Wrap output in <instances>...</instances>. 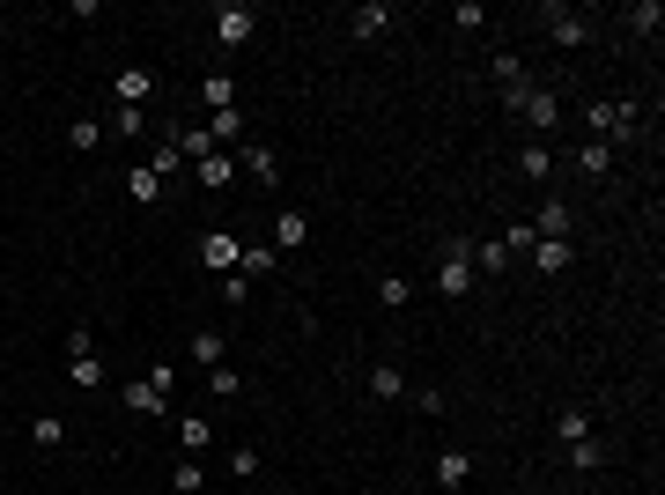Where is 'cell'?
Segmentation results:
<instances>
[{
  "mask_svg": "<svg viewBox=\"0 0 665 495\" xmlns=\"http://www.w3.org/2000/svg\"><path fill=\"white\" fill-rule=\"evenodd\" d=\"M503 266H510L503 237H496V244H473V274H503Z\"/></svg>",
  "mask_w": 665,
  "mask_h": 495,
  "instance_id": "35",
  "label": "cell"
},
{
  "mask_svg": "<svg viewBox=\"0 0 665 495\" xmlns=\"http://www.w3.org/2000/svg\"><path fill=\"white\" fill-rule=\"evenodd\" d=\"M392 23H399V8H392V0H363V8L348 15V37H355V45H370V37H385Z\"/></svg>",
  "mask_w": 665,
  "mask_h": 495,
  "instance_id": "5",
  "label": "cell"
},
{
  "mask_svg": "<svg viewBox=\"0 0 665 495\" xmlns=\"http://www.w3.org/2000/svg\"><path fill=\"white\" fill-rule=\"evenodd\" d=\"M252 37H259V15L252 8H244V0H222V8H215V45H252Z\"/></svg>",
  "mask_w": 665,
  "mask_h": 495,
  "instance_id": "4",
  "label": "cell"
},
{
  "mask_svg": "<svg viewBox=\"0 0 665 495\" xmlns=\"http://www.w3.org/2000/svg\"><path fill=\"white\" fill-rule=\"evenodd\" d=\"M473 481V451H459V444H451V451H436V488H444V495H459Z\"/></svg>",
  "mask_w": 665,
  "mask_h": 495,
  "instance_id": "9",
  "label": "cell"
},
{
  "mask_svg": "<svg viewBox=\"0 0 665 495\" xmlns=\"http://www.w3.org/2000/svg\"><path fill=\"white\" fill-rule=\"evenodd\" d=\"M141 377H148V385H156V392H163V399H170V392H178V363H148V370H141Z\"/></svg>",
  "mask_w": 665,
  "mask_h": 495,
  "instance_id": "39",
  "label": "cell"
},
{
  "mask_svg": "<svg viewBox=\"0 0 665 495\" xmlns=\"http://www.w3.org/2000/svg\"><path fill=\"white\" fill-rule=\"evenodd\" d=\"M532 237H569V207H562V200H540V215H532Z\"/></svg>",
  "mask_w": 665,
  "mask_h": 495,
  "instance_id": "22",
  "label": "cell"
},
{
  "mask_svg": "<svg viewBox=\"0 0 665 495\" xmlns=\"http://www.w3.org/2000/svg\"><path fill=\"white\" fill-rule=\"evenodd\" d=\"M222 303H230V311H244V303H252V281H244V274H222Z\"/></svg>",
  "mask_w": 665,
  "mask_h": 495,
  "instance_id": "37",
  "label": "cell"
},
{
  "mask_svg": "<svg viewBox=\"0 0 665 495\" xmlns=\"http://www.w3.org/2000/svg\"><path fill=\"white\" fill-rule=\"evenodd\" d=\"M540 274H569V259H577V244L569 237H532V252H525Z\"/></svg>",
  "mask_w": 665,
  "mask_h": 495,
  "instance_id": "10",
  "label": "cell"
},
{
  "mask_svg": "<svg viewBox=\"0 0 665 495\" xmlns=\"http://www.w3.org/2000/svg\"><path fill=\"white\" fill-rule=\"evenodd\" d=\"M518 170H525L532 185H547V178H555V148H547V141H525V148H518Z\"/></svg>",
  "mask_w": 665,
  "mask_h": 495,
  "instance_id": "15",
  "label": "cell"
},
{
  "mask_svg": "<svg viewBox=\"0 0 665 495\" xmlns=\"http://www.w3.org/2000/svg\"><path fill=\"white\" fill-rule=\"evenodd\" d=\"M488 74H496V89H525V60H518V52H496Z\"/></svg>",
  "mask_w": 665,
  "mask_h": 495,
  "instance_id": "30",
  "label": "cell"
},
{
  "mask_svg": "<svg viewBox=\"0 0 665 495\" xmlns=\"http://www.w3.org/2000/svg\"><path fill=\"white\" fill-rule=\"evenodd\" d=\"M577 170L584 178H606V170H614V148L606 141H577Z\"/></svg>",
  "mask_w": 665,
  "mask_h": 495,
  "instance_id": "23",
  "label": "cell"
},
{
  "mask_svg": "<svg viewBox=\"0 0 665 495\" xmlns=\"http://www.w3.org/2000/svg\"><path fill=\"white\" fill-rule=\"evenodd\" d=\"M569 451V466H577V473H599L606 466V444H599V436H577V444H562Z\"/></svg>",
  "mask_w": 665,
  "mask_h": 495,
  "instance_id": "25",
  "label": "cell"
},
{
  "mask_svg": "<svg viewBox=\"0 0 665 495\" xmlns=\"http://www.w3.org/2000/svg\"><path fill=\"white\" fill-rule=\"evenodd\" d=\"M577 436H592V414H584V407H562V414H555V444H577Z\"/></svg>",
  "mask_w": 665,
  "mask_h": 495,
  "instance_id": "29",
  "label": "cell"
},
{
  "mask_svg": "<svg viewBox=\"0 0 665 495\" xmlns=\"http://www.w3.org/2000/svg\"><path fill=\"white\" fill-rule=\"evenodd\" d=\"M67 355H97V333H89V326H67Z\"/></svg>",
  "mask_w": 665,
  "mask_h": 495,
  "instance_id": "41",
  "label": "cell"
},
{
  "mask_svg": "<svg viewBox=\"0 0 665 495\" xmlns=\"http://www.w3.org/2000/svg\"><path fill=\"white\" fill-rule=\"evenodd\" d=\"M200 104H207V111H237V82H230V67H207V74H200Z\"/></svg>",
  "mask_w": 665,
  "mask_h": 495,
  "instance_id": "12",
  "label": "cell"
},
{
  "mask_svg": "<svg viewBox=\"0 0 665 495\" xmlns=\"http://www.w3.org/2000/svg\"><path fill=\"white\" fill-rule=\"evenodd\" d=\"M540 23H547V37H555L562 52H584V45H592V23H584L577 8H562V0H547V8H540Z\"/></svg>",
  "mask_w": 665,
  "mask_h": 495,
  "instance_id": "3",
  "label": "cell"
},
{
  "mask_svg": "<svg viewBox=\"0 0 665 495\" xmlns=\"http://www.w3.org/2000/svg\"><path fill=\"white\" fill-rule=\"evenodd\" d=\"M451 23H459V30H481L488 8H481V0H459V8H451Z\"/></svg>",
  "mask_w": 665,
  "mask_h": 495,
  "instance_id": "40",
  "label": "cell"
},
{
  "mask_svg": "<svg viewBox=\"0 0 665 495\" xmlns=\"http://www.w3.org/2000/svg\"><path fill=\"white\" fill-rule=\"evenodd\" d=\"M222 348H230V340H222V326H200V333H193V363H200V370H215Z\"/></svg>",
  "mask_w": 665,
  "mask_h": 495,
  "instance_id": "24",
  "label": "cell"
},
{
  "mask_svg": "<svg viewBox=\"0 0 665 495\" xmlns=\"http://www.w3.org/2000/svg\"><path fill=\"white\" fill-rule=\"evenodd\" d=\"M30 444H37V451H60V444H67L60 414H37V422H30Z\"/></svg>",
  "mask_w": 665,
  "mask_h": 495,
  "instance_id": "31",
  "label": "cell"
},
{
  "mask_svg": "<svg viewBox=\"0 0 665 495\" xmlns=\"http://www.w3.org/2000/svg\"><path fill=\"white\" fill-rule=\"evenodd\" d=\"M193 178H200V193H230V178H237V156H230V148H215L207 163H193Z\"/></svg>",
  "mask_w": 665,
  "mask_h": 495,
  "instance_id": "11",
  "label": "cell"
},
{
  "mask_svg": "<svg viewBox=\"0 0 665 495\" xmlns=\"http://www.w3.org/2000/svg\"><path fill=\"white\" fill-rule=\"evenodd\" d=\"M436 296H444V303L473 296V244L466 237H444V252H436Z\"/></svg>",
  "mask_w": 665,
  "mask_h": 495,
  "instance_id": "2",
  "label": "cell"
},
{
  "mask_svg": "<svg viewBox=\"0 0 665 495\" xmlns=\"http://www.w3.org/2000/svg\"><path fill=\"white\" fill-rule=\"evenodd\" d=\"M126 200H133V207H156V200H163V178H156V170L141 163V170L126 178Z\"/></svg>",
  "mask_w": 665,
  "mask_h": 495,
  "instance_id": "19",
  "label": "cell"
},
{
  "mask_svg": "<svg viewBox=\"0 0 665 495\" xmlns=\"http://www.w3.org/2000/svg\"><path fill=\"white\" fill-rule=\"evenodd\" d=\"M119 407H126V414H148V422H163V414H170V399H163L156 385H148V377H126V385H119Z\"/></svg>",
  "mask_w": 665,
  "mask_h": 495,
  "instance_id": "7",
  "label": "cell"
},
{
  "mask_svg": "<svg viewBox=\"0 0 665 495\" xmlns=\"http://www.w3.org/2000/svg\"><path fill=\"white\" fill-rule=\"evenodd\" d=\"M207 444H215V422H207V414H178V451L185 459H200Z\"/></svg>",
  "mask_w": 665,
  "mask_h": 495,
  "instance_id": "13",
  "label": "cell"
},
{
  "mask_svg": "<svg viewBox=\"0 0 665 495\" xmlns=\"http://www.w3.org/2000/svg\"><path fill=\"white\" fill-rule=\"evenodd\" d=\"M274 266H281V252H274V244H244L237 274H244V281H259V274H274Z\"/></svg>",
  "mask_w": 665,
  "mask_h": 495,
  "instance_id": "20",
  "label": "cell"
},
{
  "mask_svg": "<svg viewBox=\"0 0 665 495\" xmlns=\"http://www.w3.org/2000/svg\"><path fill=\"white\" fill-rule=\"evenodd\" d=\"M503 104L518 111L525 126H532V141H547V133L562 126V97H555V89H547V82H525V89H503Z\"/></svg>",
  "mask_w": 665,
  "mask_h": 495,
  "instance_id": "1",
  "label": "cell"
},
{
  "mask_svg": "<svg viewBox=\"0 0 665 495\" xmlns=\"http://www.w3.org/2000/svg\"><path fill=\"white\" fill-rule=\"evenodd\" d=\"M111 133H119V141H141V133H148V111H141V104H111Z\"/></svg>",
  "mask_w": 665,
  "mask_h": 495,
  "instance_id": "21",
  "label": "cell"
},
{
  "mask_svg": "<svg viewBox=\"0 0 665 495\" xmlns=\"http://www.w3.org/2000/svg\"><path fill=\"white\" fill-rule=\"evenodd\" d=\"M303 244H311V215H303V207H281L274 215V252H303Z\"/></svg>",
  "mask_w": 665,
  "mask_h": 495,
  "instance_id": "8",
  "label": "cell"
},
{
  "mask_svg": "<svg viewBox=\"0 0 665 495\" xmlns=\"http://www.w3.org/2000/svg\"><path fill=\"white\" fill-rule=\"evenodd\" d=\"M658 23H665L658 0H636V8H629V30H636V37H658Z\"/></svg>",
  "mask_w": 665,
  "mask_h": 495,
  "instance_id": "33",
  "label": "cell"
},
{
  "mask_svg": "<svg viewBox=\"0 0 665 495\" xmlns=\"http://www.w3.org/2000/svg\"><path fill=\"white\" fill-rule=\"evenodd\" d=\"M207 392H215V399H222V407H230V399L244 392V377H237L230 363H215V370H207Z\"/></svg>",
  "mask_w": 665,
  "mask_h": 495,
  "instance_id": "32",
  "label": "cell"
},
{
  "mask_svg": "<svg viewBox=\"0 0 665 495\" xmlns=\"http://www.w3.org/2000/svg\"><path fill=\"white\" fill-rule=\"evenodd\" d=\"M237 259H244V244L230 230H207L200 237V266H207V274H237Z\"/></svg>",
  "mask_w": 665,
  "mask_h": 495,
  "instance_id": "6",
  "label": "cell"
},
{
  "mask_svg": "<svg viewBox=\"0 0 665 495\" xmlns=\"http://www.w3.org/2000/svg\"><path fill=\"white\" fill-rule=\"evenodd\" d=\"M237 156H244V170H252L259 185H274V178H281V163H274V148H266V141H244Z\"/></svg>",
  "mask_w": 665,
  "mask_h": 495,
  "instance_id": "17",
  "label": "cell"
},
{
  "mask_svg": "<svg viewBox=\"0 0 665 495\" xmlns=\"http://www.w3.org/2000/svg\"><path fill=\"white\" fill-rule=\"evenodd\" d=\"M377 303H385V311H407V303H414V281H407V274H385V281H377Z\"/></svg>",
  "mask_w": 665,
  "mask_h": 495,
  "instance_id": "28",
  "label": "cell"
},
{
  "mask_svg": "<svg viewBox=\"0 0 665 495\" xmlns=\"http://www.w3.org/2000/svg\"><path fill=\"white\" fill-rule=\"evenodd\" d=\"M170 488H178V495H200V488H207V466H200V459H178V473H170Z\"/></svg>",
  "mask_w": 665,
  "mask_h": 495,
  "instance_id": "34",
  "label": "cell"
},
{
  "mask_svg": "<svg viewBox=\"0 0 665 495\" xmlns=\"http://www.w3.org/2000/svg\"><path fill=\"white\" fill-rule=\"evenodd\" d=\"M170 148H178L185 163H207V156H215V141H207V126H178V133H170Z\"/></svg>",
  "mask_w": 665,
  "mask_h": 495,
  "instance_id": "16",
  "label": "cell"
},
{
  "mask_svg": "<svg viewBox=\"0 0 665 495\" xmlns=\"http://www.w3.org/2000/svg\"><path fill=\"white\" fill-rule=\"evenodd\" d=\"M67 148H74V156H97V148H104V126H97V119H74V126H67Z\"/></svg>",
  "mask_w": 665,
  "mask_h": 495,
  "instance_id": "27",
  "label": "cell"
},
{
  "mask_svg": "<svg viewBox=\"0 0 665 495\" xmlns=\"http://www.w3.org/2000/svg\"><path fill=\"white\" fill-rule=\"evenodd\" d=\"M67 385L74 392H97L104 385V363H97V355H67Z\"/></svg>",
  "mask_w": 665,
  "mask_h": 495,
  "instance_id": "18",
  "label": "cell"
},
{
  "mask_svg": "<svg viewBox=\"0 0 665 495\" xmlns=\"http://www.w3.org/2000/svg\"><path fill=\"white\" fill-rule=\"evenodd\" d=\"M370 392H377V399H407V370H399V363H377V370H370Z\"/></svg>",
  "mask_w": 665,
  "mask_h": 495,
  "instance_id": "26",
  "label": "cell"
},
{
  "mask_svg": "<svg viewBox=\"0 0 665 495\" xmlns=\"http://www.w3.org/2000/svg\"><path fill=\"white\" fill-rule=\"evenodd\" d=\"M230 481H259V451L252 444H230Z\"/></svg>",
  "mask_w": 665,
  "mask_h": 495,
  "instance_id": "36",
  "label": "cell"
},
{
  "mask_svg": "<svg viewBox=\"0 0 665 495\" xmlns=\"http://www.w3.org/2000/svg\"><path fill=\"white\" fill-rule=\"evenodd\" d=\"M178 163H185L178 148H170V141H156V156H148V170H156V178H178Z\"/></svg>",
  "mask_w": 665,
  "mask_h": 495,
  "instance_id": "38",
  "label": "cell"
},
{
  "mask_svg": "<svg viewBox=\"0 0 665 495\" xmlns=\"http://www.w3.org/2000/svg\"><path fill=\"white\" fill-rule=\"evenodd\" d=\"M111 89H119V104H141V111H148V97H156V74H148V67H119V82H111Z\"/></svg>",
  "mask_w": 665,
  "mask_h": 495,
  "instance_id": "14",
  "label": "cell"
}]
</instances>
